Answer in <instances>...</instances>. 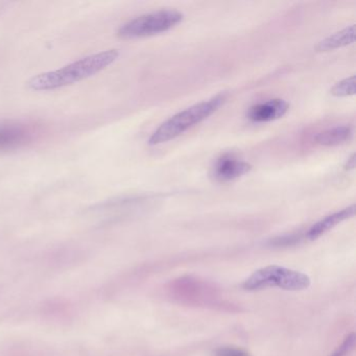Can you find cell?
<instances>
[{
	"instance_id": "1",
	"label": "cell",
	"mask_w": 356,
	"mask_h": 356,
	"mask_svg": "<svg viewBox=\"0 0 356 356\" xmlns=\"http://www.w3.org/2000/svg\"><path fill=\"white\" fill-rule=\"evenodd\" d=\"M118 57L120 51L118 49L101 51L68 64L60 70L37 74L29 81L28 85L34 91H51L63 88L95 76L113 64Z\"/></svg>"
},
{
	"instance_id": "2",
	"label": "cell",
	"mask_w": 356,
	"mask_h": 356,
	"mask_svg": "<svg viewBox=\"0 0 356 356\" xmlns=\"http://www.w3.org/2000/svg\"><path fill=\"white\" fill-rule=\"evenodd\" d=\"M226 102V95H220L208 101L201 102L191 106L184 111L179 112L170 120L164 122L149 139V145H158L168 143L186 132L195 124L205 120L218 111L220 106Z\"/></svg>"
},
{
	"instance_id": "3",
	"label": "cell",
	"mask_w": 356,
	"mask_h": 356,
	"mask_svg": "<svg viewBox=\"0 0 356 356\" xmlns=\"http://www.w3.org/2000/svg\"><path fill=\"white\" fill-rule=\"evenodd\" d=\"M309 277L298 270L279 266H268L254 272L243 284L248 291L278 287L284 291H303L310 286Z\"/></svg>"
},
{
	"instance_id": "4",
	"label": "cell",
	"mask_w": 356,
	"mask_h": 356,
	"mask_svg": "<svg viewBox=\"0 0 356 356\" xmlns=\"http://www.w3.org/2000/svg\"><path fill=\"white\" fill-rule=\"evenodd\" d=\"M183 20V14L174 10H162L139 16L124 24L118 36L124 39L143 38L168 32Z\"/></svg>"
},
{
	"instance_id": "5",
	"label": "cell",
	"mask_w": 356,
	"mask_h": 356,
	"mask_svg": "<svg viewBox=\"0 0 356 356\" xmlns=\"http://www.w3.org/2000/svg\"><path fill=\"white\" fill-rule=\"evenodd\" d=\"M32 137V132L24 124H0V152L12 151L26 145Z\"/></svg>"
},
{
	"instance_id": "6",
	"label": "cell",
	"mask_w": 356,
	"mask_h": 356,
	"mask_svg": "<svg viewBox=\"0 0 356 356\" xmlns=\"http://www.w3.org/2000/svg\"><path fill=\"white\" fill-rule=\"evenodd\" d=\"M252 170L251 164L241 161L232 155L220 157L214 164L213 177L220 182H228L243 177Z\"/></svg>"
},
{
	"instance_id": "7",
	"label": "cell",
	"mask_w": 356,
	"mask_h": 356,
	"mask_svg": "<svg viewBox=\"0 0 356 356\" xmlns=\"http://www.w3.org/2000/svg\"><path fill=\"white\" fill-rule=\"evenodd\" d=\"M289 109V104L283 99H270L250 108L248 118L255 122H273L284 116Z\"/></svg>"
},
{
	"instance_id": "8",
	"label": "cell",
	"mask_w": 356,
	"mask_h": 356,
	"mask_svg": "<svg viewBox=\"0 0 356 356\" xmlns=\"http://www.w3.org/2000/svg\"><path fill=\"white\" fill-rule=\"evenodd\" d=\"M354 214H355V205L349 206V207L345 208V209L341 210V211L330 214V216H326V218L321 220L320 222L314 224L308 230L306 236H307L309 241H314V239L322 236L324 233L328 232L329 230L334 228L339 222L352 218V216H354Z\"/></svg>"
},
{
	"instance_id": "9",
	"label": "cell",
	"mask_w": 356,
	"mask_h": 356,
	"mask_svg": "<svg viewBox=\"0 0 356 356\" xmlns=\"http://www.w3.org/2000/svg\"><path fill=\"white\" fill-rule=\"evenodd\" d=\"M355 26H349L343 29L335 34L325 38L324 40L318 42L316 47V51L318 53H326V51H333V49H341V47H347L352 44L355 41Z\"/></svg>"
},
{
	"instance_id": "10",
	"label": "cell",
	"mask_w": 356,
	"mask_h": 356,
	"mask_svg": "<svg viewBox=\"0 0 356 356\" xmlns=\"http://www.w3.org/2000/svg\"><path fill=\"white\" fill-rule=\"evenodd\" d=\"M352 136V129L347 126L334 127L332 129L323 131L318 133L316 137V141L325 147H333V145H341L349 140Z\"/></svg>"
},
{
	"instance_id": "11",
	"label": "cell",
	"mask_w": 356,
	"mask_h": 356,
	"mask_svg": "<svg viewBox=\"0 0 356 356\" xmlns=\"http://www.w3.org/2000/svg\"><path fill=\"white\" fill-rule=\"evenodd\" d=\"M356 78L355 76L345 79L335 84L331 88L330 93L333 97H347L355 95Z\"/></svg>"
},
{
	"instance_id": "12",
	"label": "cell",
	"mask_w": 356,
	"mask_h": 356,
	"mask_svg": "<svg viewBox=\"0 0 356 356\" xmlns=\"http://www.w3.org/2000/svg\"><path fill=\"white\" fill-rule=\"evenodd\" d=\"M355 339L354 333L348 335L343 343L337 348V351L331 356H347L353 350L354 345H355Z\"/></svg>"
},
{
	"instance_id": "13",
	"label": "cell",
	"mask_w": 356,
	"mask_h": 356,
	"mask_svg": "<svg viewBox=\"0 0 356 356\" xmlns=\"http://www.w3.org/2000/svg\"><path fill=\"white\" fill-rule=\"evenodd\" d=\"M214 356H251L247 351L238 348L226 347L216 350Z\"/></svg>"
},
{
	"instance_id": "14",
	"label": "cell",
	"mask_w": 356,
	"mask_h": 356,
	"mask_svg": "<svg viewBox=\"0 0 356 356\" xmlns=\"http://www.w3.org/2000/svg\"><path fill=\"white\" fill-rule=\"evenodd\" d=\"M355 154H353V155L351 156V157L348 159V161L346 162L345 164V170H354L355 168V163H356V159H355Z\"/></svg>"
}]
</instances>
